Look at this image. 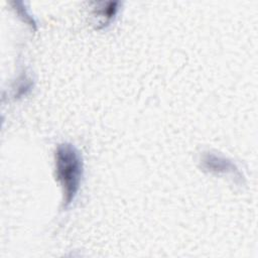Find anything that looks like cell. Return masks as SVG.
I'll return each instance as SVG.
<instances>
[{"label": "cell", "instance_id": "1", "mask_svg": "<svg viewBox=\"0 0 258 258\" xmlns=\"http://www.w3.org/2000/svg\"><path fill=\"white\" fill-rule=\"evenodd\" d=\"M56 177L61 184L64 205L74 200L81 182L82 160L80 154L71 144H60L55 151Z\"/></svg>", "mask_w": 258, "mask_h": 258}]
</instances>
